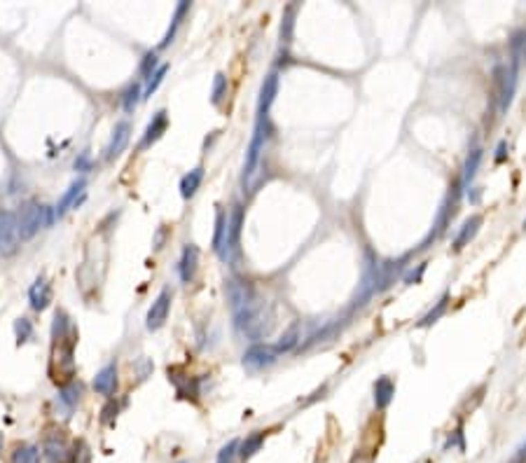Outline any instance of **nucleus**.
<instances>
[{
    "label": "nucleus",
    "instance_id": "obj_1",
    "mask_svg": "<svg viewBox=\"0 0 526 463\" xmlns=\"http://www.w3.org/2000/svg\"><path fill=\"white\" fill-rule=\"evenodd\" d=\"M227 300H230V309L234 316V328L241 335L253 339H264L274 328V311L260 295L253 290L251 283L246 281H227Z\"/></svg>",
    "mask_w": 526,
    "mask_h": 463
},
{
    "label": "nucleus",
    "instance_id": "obj_2",
    "mask_svg": "<svg viewBox=\"0 0 526 463\" xmlns=\"http://www.w3.org/2000/svg\"><path fill=\"white\" fill-rule=\"evenodd\" d=\"M54 208L42 206L40 201L30 199L24 201L19 206V213H17V225H19V237L21 239H33L45 225H52L54 222Z\"/></svg>",
    "mask_w": 526,
    "mask_h": 463
},
{
    "label": "nucleus",
    "instance_id": "obj_3",
    "mask_svg": "<svg viewBox=\"0 0 526 463\" xmlns=\"http://www.w3.org/2000/svg\"><path fill=\"white\" fill-rule=\"evenodd\" d=\"M75 335H71L64 342H54L52 363H49V374L59 386H66L73 381L75 374V361H73V349H75Z\"/></svg>",
    "mask_w": 526,
    "mask_h": 463
},
{
    "label": "nucleus",
    "instance_id": "obj_4",
    "mask_svg": "<svg viewBox=\"0 0 526 463\" xmlns=\"http://www.w3.org/2000/svg\"><path fill=\"white\" fill-rule=\"evenodd\" d=\"M241 225H244V208L239 206H234L232 208V213L227 215V237H225V251H222V260H225L227 264H232L234 267V262H237V257H239V246H241Z\"/></svg>",
    "mask_w": 526,
    "mask_h": 463
},
{
    "label": "nucleus",
    "instance_id": "obj_5",
    "mask_svg": "<svg viewBox=\"0 0 526 463\" xmlns=\"http://www.w3.org/2000/svg\"><path fill=\"white\" fill-rule=\"evenodd\" d=\"M517 73L519 68L512 64H503L496 68V87H498V101H500V110L510 108L512 96H515V87H517Z\"/></svg>",
    "mask_w": 526,
    "mask_h": 463
},
{
    "label": "nucleus",
    "instance_id": "obj_6",
    "mask_svg": "<svg viewBox=\"0 0 526 463\" xmlns=\"http://www.w3.org/2000/svg\"><path fill=\"white\" fill-rule=\"evenodd\" d=\"M19 225L17 215L0 208V255H12L19 248Z\"/></svg>",
    "mask_w": 526,
    "mask_h": 463
},
{
    "label": "nucleus",
    "instance_id": "obj_7",
    "mask_svg": "<svg viewBox=\"0 0 526 463\" xmlns=\"http://www.w3.org/2000/svg\"><path fill=\"white\" fill-rule=\"evenodd\" d=\"M171 300H173V293L169 288H164L162 293L157 295V300H154L152 307L147 309V316H145L147 330H159L166 323V318H169V309H171Z\"/></svg>",
    "mask_w": 526,
    "mask_h": 463
},
{
    "label": "nucleus",
    "instance_id": "obj_8",
    "mask_svg": "<svg viewBox=\"0 0 526 463\" xmlns=\"http://www.w3.org/2000/svg\"><path fill=\"white\" fill-rule=\"evenodd\" d=\"M278 358V351L276 347H271V344H253V347L244 354V365L251 367V370H264L269 365H274Z\"/></svg>",
    "mask_w": 526,
    "mask_h": 463
},
{
    "label": "nucleus",
    "instance_id": "obj_9",
    "mask_svg": "<svg viewBox=\"0 0 526 463\" xmlns=\"http://www.w3.org/2000/svg\"><path fill=\"white\" fill-rule=\"evenodd\" d=\"M166 129H169V113H166V110H159V113H154L152 120L147 122L138 150H145V147H150L152 143H157V140L166 134Z\"/></svg>",
    "mask_w": 526,
    "mask_h": 463
},
{
    "label": "nucleus",
    "instance_id": "obj_10",
    "mask_svg": "<svg viewBox=\"0 0 526 463\" xmlns=\"http://www.w3.org/2000/svg\"><path fill=\"white\" fill-rule=\"evenodd\" d=\"M129 138H132V125L129 122H117L113 129V136L108 140V147H105V159L113 162L115 157H120L125 152V147L129 145Z\"/></svg>",
    "mask_w": 526,
    "mask_h": 463
},
{
    "label": "nucleus",
    "instance_id": "obj_11",
    "mask_svg": "<svg viewBox=\"0 0 526 463\" xmlns=\"http://www.w3.org/2000/svg\"><path fill=\"white\" fill-rule=\"evenodd\" d=\"M197 269H199V248L194 244H188L183 248L181 262H178V274H181L183 283H192L197 276Z\"/></svg>",
    "mask_w": 526,
    "mask_h": 463
},
{
    "label": "nucleus",
    "instance_id": "obj_12",
    "mask_svg": "<svg viewBox=\"0 0 526 463\" xmlns=\"http://www.w3.org/2000/svg\"><path fill=\"white\" fill-rule=\"evenodd\" d=\"M84 188H87V181H84V178H75V181L68 185L66 192L61 194V199H59L57 206H54V215H57V218H64L68 208H78V203H80L78 194H82Z\"/></svg>",
    "mask_w": 526,
    "mask_h": 463
},
{
    "label": "nucleus",
    "instance_id": "obj_13",
    "mask_svg": "<svg viewBox=\"0 0 526 463\" xmlns=\"http://www.w3.org/2000/svg\"><path fill=\"white\" fill-rule=\"evenodd\" d=\"M278 94V75L276 73H269L264 78L262 87H260V98H257V117H269L271 103Z\"/></svg>",
    "mask_w": 526,
    "mask_h": 463
},
{
    "label": "nucleus",
    "instance_id": "obj_14",
    "mask_svg": "<svg viewBox=\"0 0 526 463\" xmlns=\"http://www.w3.org/2000/svg\"><path fill=\"white\" fill-rule=\"evenodd\" d=\"M28 300L35 311H45V309L49 307V302H52V286L47 283L45 276H38V279H35V283L28 290Z\"/></svg>",
    "mask_w": 526,
    "mask_h": 463
},
{
    "label": "nucleus",
    "instance_id": "obj_15",
    "mask_svg": "<svg viewBox=\"0 0 526 463\" xmlns=\"http://www.w3.org/2000/svg\"><path fill=\"white\" fill-rule=\"evenodd\" d=\"M94 391L101 393V396H113L117 391V365L110 363L105 365L101 372L94 376Z\"/></svg>",
    "mask_w": 526,
    "mask_h": 463
},
{
    "label": "nucleus",
    "instance_id": "obj_16",
    "mask_svg": "<svg viewBox=\"0 0 526 463\" xmlns=\"http://www.w3.org/2000/svg\"><path fill=\"white\" fill-rule=\"evenodd\" d=\"M480 227H482V215H478V213L470 215V218L461 225L459 234H456V239H454V251H461L463 246H468L470 242H473L475 234L480 232Z\"/></svg>",
    "mask_w": 526,
    "mask_h": 463
},
{
    "label": "nucleus",
    "instance_id": "obj_17",
    "mask_svg": "<svg viewBox=\"0 0 526 463\" xmlns=\"http://www.w3.org/2000/svg\"><path fill=\"white\" fill-rule=\"evenodd\" d=\"M393 396H395L393 381L388 379V376L377 379V384H374V405H377V410H386V407L391 405Z\"/></svg>",
    "mask_w": 526,
    "mask_h": 463
},
{
    "label": "nucleus",
    "instance_id": "obj_18",
    "mask_svg": "<svg viewBox=\"0 0 526 463\" xmlns=\"http://www.w3.org/2000/svg\"><path fill=\"white\" fill-rule=\"evenodd\" d=\"M264 435H267V433H262V430H255L253 435L246 437V440L239 444V459H241V461L253 459V456H255V454L260 452V449H262Z\"/></svg>",
    "mask_w": 526,
    "mask_h": 463
},
{
    "label": "nucleus",
    "instance_id": "obj_19",
    "mask_svg": "<svg viewBox=\"0 0 526 463\" xmlns=\"http://www.w3.org/2000/svg\"><path fill=\"white\" fill-rule=\"evenodd\" d=\"M201 181H203V169H201V166H197V169H192L190 174H185L183 181H181L183 199H192V197L197 194V190H199Z\"/></svg>",
    "mask_w": 526,
    "mask_h": 463
},
{
    "label": "nucleus",
    "instance_id": "obj_20",
    "mask_svg": "<svg viewBox=\"0 0 526 463\" xmlns=\"http://www.w3.org/2000/svg\"><path fill=\"white\" fill-rule=\"evenodd\" d=\"M71 335H75L73 332V325H71V318H68L66 311H59L54 314V323H52V339L54 342H64V339H68Z\"/></svg>",
    "mask_w": 526,
    "mask_h": 463
},
{
    "label": "nucleus",
    "instance_id": "obj_21",
    "mask_svg": "<svg viewBox=\"0 0 526 463\" xmlns=\"http://www.w3.org/2000/svg\"><path fill=\"white\" fill-rule=\"evenodd\" d=\"M188 12H190V3H188V0H183V3H178L176 12H173L171 26H169V30H166V35H164V40H162V45H159V49H164V47H169V45H171L173 38H176V30H178V26H181V24H183V17L188 15Z\"/></svg>",
    "mask_w": 526,
    "mask_h": 463
},
{
    "label": "nucleus",
    "instance_id": "obj_22",
    "mask_svg": "<svg viewBox=\"0 0 526 463\" xmlns=\"http://www.w3.org/2000/svg\"><path fill=\"white\" fill-rule=\"evenodd\" d=\"M40 461V449L33 444H19L10 456V463H38Z\"/></svg>",
    "mask_w": 526,
    "mask_h": 463
},
{
    "label": "nucleus",
    "instance_id": "obj_23",
    "mask_svg": "<svg viewBox=\"0 0 526 463\" xmlns=\"http://www.w3.org/2000/svg\"><path fill=\"white\" fill-rule=\"evenodd\" d=\"M225 237H227V213L225 211H218L215 215V234H213V251L222 255L225 251Z\"/></svg>",
    "mask_w": 526,
    "mask_h": 463
},
{
    "label": "nucleus",
    "instance_id": "obj_24",
    "mask_svg": "<svg viewBox=\"0 0 526 463\" xmlns=\"http://www.w3.org/2000/svg\"><path fill=\"white\" fill-rule=\"evenodd\" d=\"M480 162H482V150L480 147H475V150H470V154L466 157V166H463V178H461L463 188H468L470 181L475 178V174H478Z\"/></svg>",
    "mask_w": 526,
    "mask_h": 463
},
{
    "label": "nucleus",
    "instance_id": "obj_25",
    "mask_svg": "<svg viewBox=\"0 0 526 463\" xmlns=\"http://www.w3.org/2000/svg\"><path fill=\"white\" fill-rule=\"evenodd\" d=\"M300 342H302V330H300V325H293V328H290L286 335L281 337V342H276L274 347L278 351V356H281V354H288V351H293Z\"/></svg>",
    "mask_w": 526,
    "mask_h": 463
},
{
    "label": "nucleus",
    "instance_id": "obj_26",
    "mask_svg": "<svg viewBox=\"0 0 526 463\" xmlns=\"http://www.w3.org/2000/svg\"><path fill=\"white\" fill-rule=\"evenodd\" d=\"M140 101H143V89H140V84L138 82L129 84L125 96H122V106H125V110L127 113H134L136 106H138Z\"/></svg>",
    "mask_w": 526,
    "mask_h": 463
},
{
    "label": "nucleus",
    "instance_id": "obj_27",
    "mask_svg": "<svg viewBox=\"0 0 526 463\" xmlns=\"http://www.w3.org/2000/svg\"><path fill=\"white\" fill-rule=\"evenodd\" d=\"M42 452H45V459L49 463H61L66 459V444L59 442V440H47L45 447H42Z\"/></svg>",
    "mask_w": 526,
    "mask_h": 463
},
{
    "label": "nucleus",
    "instance_id": "obj_28",
    "mask_svg": "<svg viewBox=\"0 0 526 463\" xmlns=\"http://www.w3.org/2000/svg\"><path fill=\"white\" fill-rule=\"evenodd\" d=\"M166 71H169V66L166 64H162L157 68V71L152 73V78L150 80H145V89H143V98H150L154 91H157V87L159 84L164 82V75H166Z\"/></svg>",
    "mask_w": 526,
    "mask_h": 463
},
{
    "label": "nucleus",
    "instance_id": "obj_29",
    "mask_svg": "<svg viewBox=\"0 0 526 463\" xmlns=\"http://www.w3.org/2000/svg\"><path fill=\"white\" fill-rule=\"evenodd\" d=\"M227 96V78L225 73H218L213 80V91H210V101H213V106H220L222 98Z\"/></svg>",
    "mask_w": 526,
    "mask_h": 463
},
{
    "label": "nucleus",
    "instance_id": "obj_30",
    "mask_svg": "<svg viewBox=\"0 0 526 463\" xmlns=\"http://www.w3.org/2000/svg\"><path fill=\"white\" fill-rule=\"evenodd\" d=\"M293 17H295V8L290 5V8L286 10V15H283V24H281V42L283 45H290V40H293V26H295Z\"/></svg>",
    "mask_w": 526,
    "mask_h": 463
},
{
    "label": "nucleus",
    "instance_id": "obj_31",
    "mask_svg": "<svg viewBox=\"0 0 526 463\" xmlns=\"http://www.w3.org/2000/svg\"><path fill=\"white\" fill-rule=\"evenodd\" d=\"M159 66H162V64H159L157 52H147L145 57H143V61H140V75H143V80H150L152 73L157 71Z\"/></svg>",
    "mask_w": 526,
    "mask_h": 463
},
{
    "label": "nucleus",
    "instance_id": "obj_32",
    "mask_svg": "<svg viewBox=\"0 0 526 463\" xmlns=\"http://www.w3.org/2000/svg\"><path fill=\"white\" fill-rule=\"evenodd\" d=\"M447 302H449V295H444V298H442V300H440V302H437V305H435V309H430V311L426 314L424 318H421V323H419L421 328H424V325H430V323H435V320L440 318L444 311H447Z\"/></svg>",
    "mask_w": 526,
    "mask_h": 463
},
{
    "label": "nucleus",
    "instance_id": "obj_33",
    "mask_svg": "<svg viewBox=\"0 0 526 463\" xmlns=\"http://www.w3.org/2000/svg\"><path fill=\"white\" fill-rule=\"evenodd\" d=\"M80 386L75 384V381H71V384H66V386H61V403H66L68 407H73V405H78V400H80Z\"/></svg>",
    "mask_w": 526,
    "mask_h": 463
},
{
    "label": "nucleus",
    "instance_id": "obj_34",
    "mask_svg": "<svg viewBox=\"0 0 526 463\" xmlns=\"http://www.w3.org/2000/svg\"><path fill=\"white\" fill-rule=\"evenodd\" d=\"M15 332H17V342L26 344L30 337H33V323L28 318H19L15 323Z\"/></svg>",
    "mask_w": 526,
    "mask_h": 463
},
{
    "label": "nucleus",
    "instance_id": "obj_35",
    "mask_svg": "<svg viewBox=\"0 0 526 463\" xmlns=\"http://www.w3.org/2000/svg\"><path fill=\"white\" fill-rule=\"evenodd\" d=\"M239 440H232V442H227L225 447L220 449V454H218V463H234V459L239 456Z\"/></svg>",
    "mask_w": 526,
    "mask_h": 463
},
{
    "label": "nucleus",
    "instance_id": "obj_36",
    "mask_svg": "<svg viewBox=\"0 0 526 463\" xmlns=\"http://www.w3.org/2000/svg\"><path fill=\"white\" fill-rule=\"evenodd\" d=\"M117 410H120V407H117V403H115V400H108V405H105L103 407V412H101V421L103 424H110V421H113V419L117 417Z\"/></svg>",
    "mask_w": 526,
    "mask_h": 463
},
{
    "label": "nucleus",
    "instance_id": "obj_37",
    "mask_svg": "<svg viewBox=\"0 0 526 463\" xmlns=\"http://www.w3.org/2000/svg\"><path fill=\"white\" fill-rule=\"evenodd\" d=\"M75 169L78 171H87L89 169V154H80V159H75Z\"/></svg>",
    "mask_w": 526,
    "mask_h": 463
},
{
    "label": "nucleus",
    "instance_id": "obj_38",
    "mask_svg": "<svg viewBox=\"0 0 526 463\" xmlns=\"http://www.w3.org/2000/svg\"><path fill=\"white\" fill-rule=\"evenodd\" d=\"M505 150H507V143H505V140H500V143H498V150H496V162H498V164L505 162Z\"/></svg>",
    "mask_w": 526,
    "mask_h": 463
},
{
    "label": "nucleus",
    "instance_id": "obj_39",
    "mask_svg": "<svg viewBox=\"0 0 526 463\" xmlns=\"http://www.w3.org/2000/svg\"><path fill=\"white\" fill-rule=\"evenodd\" d=\"M0 447H3V433H0Z\"/></svg>",
    "mask_w": 526,
    "mask_h": 463
},
{
    "label": "nucleus",
    "instance_id": "obj_40",
    "mask_svg": "<svg viewBox=\"0 0 526 463\" xmlns=\"http://www.w3.org/2000/svg\"><path fill=\"white\" fill-rule=\"evenodd\" d=\"M524 230H526V220H524Z\"/></svg>",
    "mask_w": 526,
    "mask_h": 463
},
{
    "label": "nucleus",
    "instance_id": "obj_41",
    "mask_svg": "<svg viewBox=\"0 0 526 463\" xmlns=\"http://www.w3.org/2000/svg\"><path fill=\"white\" fill-rule=\"evenodd\" d=\"M181 463H188V461H181Z\"/></svg>",
    "mask_w": 526,
    "mask_h": 463
}]
</instances>
